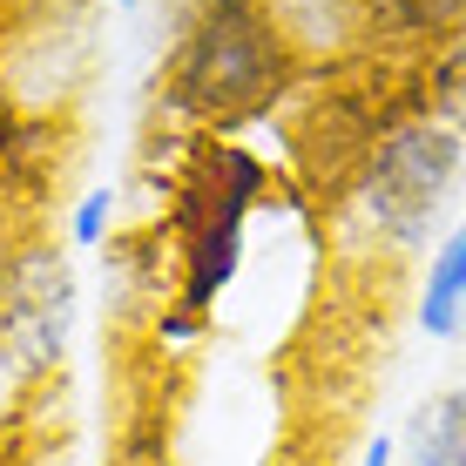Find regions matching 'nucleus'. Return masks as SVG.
<instances>
[{
	"instance_id": "nucleus-1",
	"label": "nucleus",
	"mask_w": 466,
	"mask_h": 466,
	"mask_svg": "<svg viewBox=\"0 0 466 466\" xmlns=\"http://www.w3.org/2000/svg\"><path fill=\"white\" fill-rule=\"evenodd\" d=\"M311 61L318 55L291 27L284 0H183L156 102L176 128L244 136L291 108Z\"/></svg>"
},
{
	"instance_id": "nucleus-2",
	"label": "nucleus",
	"mask_w": 466,
	"mask_h": 466,
	"mask_svg": "<svg viewBox=\"0 0 466 466\" xmlns=\"http://www.w3.org/2000/svg\"><path fill=\"white\" fill-rule=\"evenodd\" d=\"M284 189V169L264 163L237 136H197L176 128L169 163H163V197H156V244L169 264V304L210 325L217 298L237 284L250 250V223L270 197Z\"/></svg>"
},
{
	"instance_id": "nucleus-3",
	"label": "nucleus",
	"mask_w": 466,
	"mask_h": 466,
	"mask_svg": "<svg viewBox=\"0 0 466 466\" xmlns=\"http://www.w3.org/2000/svg\"><path fill=\"white\" fill-rule=\"evenodd\" d=\"M420 108V82H412V61H379V55H325L311 61L304 88L284 108V169L291 189L325 210H339L351 176L365 169L372 142L392 128L399 116Z\"/></svg>"
},
{
	"instance_id": "nucleus-4",
	"label": "nucleus",
	"mask_w": 466,
	"mask_h": 466,
	"mask_svg": "<svg viewBox=\"0 0 466 466\" xmlns=\"http://www.w3.org/2000/svg\"><path fill=\"white\" fill-rule=\"evenodd\" d=\"M460 169H466V122L412 108V116H399L372 142V156H365V169L351 176L339 210H351L385 250H399V257L426 250L432 230H440V217H446V197H453Z\"/></svg>"
},
{
	"instance_id": "nucleus-5",
	"label": "nucleus",
	"mask_w": 466,
	"mask_h": 466,
	"mask_svg": "<svg viewBox=\"0 0 466 466\" xmlns=\"http://www.w3.org/2000/svg\"><path fill=\"white\" fill-rule=\"evenodd\" d=\"M82 278L47 230L0 237V392H35L68 365Z\"/></svg>"
},
{
	"instance_id": "nucleus-6",
	"label": "nucleus",
	"mask_w": 466,
	"mask_h": 466,
	"mask_svg": "<svg viewBox=\"0 0 466 466\" xmlns=\"http://www.w3.org/2000/svg\"><path fill=\"white\" fill-rule=\"evenodd\" d=\"M68 142H75L68 116L0 95V237L41 230V210L68 169Z\"/></svg>"
},
{
	"instance_id": "nucleus-7",
	"label": "nucleus",
	"mask_w": 466,
	"mask_h": 466,
	"mask_svg": "<svg viewBox=\"0 0 466 466\" xmlns=\"http://www.w3.org/2000/svg\"><path fill=\"white\" fill-rule=\"evenodd\" d=\"M345 47L379 61H426L466 35V0H339Z\"/></svg>"
},
{
	"instance_id": "nucleus-8",
	"label": "nucleus",
	"mask_w": 466,
	"mask_h": 466,
	"mask_svg": "<svg viewBox=\"0 0 466 466\" xmlns=\"http://www.w3.org/2000/svg\"><path fill=\"white\" fill-rule=\"evenodd\" d=\"M420 331L440 345L466 331V210L446 223V237H432L426 278H420Z\"/></svg>"
},
{
	"instance_id": "nucleus-9",
	"label": "nucleus",
	"mask_w": 466,
	"mask_h": 466,
	"mask_svg": "<svg viewBox=\"0 0 466 466\" xmlns=\"http://www.w3.org/2000/svg\"><path fill=\"white\" fill-rule=\"evenodd\" d=\"M412 466H466V385H446L412 420Z\"/></svg>"
},
{
	"instance_id": "nucleus-10",
	"label": "nucleus",
	"mask_w": 466,
	"mask_h": 466,
	"mask_svg": "<svg viewBox=\"0 0 466 466\" xmlns=\"http://www.w3.org/2000/svg\"><path fill=\"white\" fill-rule=\"evenodd\" d=\"M412 82H420V108L466 122V35L432 47L426 61H412Z\"/></svg>"
},
{
	"instance_id": "nucleus-11",
	"label": "nucleus",
	"mask_w": 466,
	"mask_h": 466,
	"mask_svg": "<svg viewBox=\"0 0 466 466\" xmlns=\"http://www.w3.org/2000/svg\"><path fill=\"white\" fill-rule=\"evenodd\" d=\"M116 217H122V197L116 189H82V197L68 203V250H102L108 237H116Z\"/></svg>"
},
{
	"instance_id": "nucleus-12",
	"label": "nucleus",
	"mask_w": 466,
	"mask_h": 466,
	"mask_svg": "<svg viewBox=\"0 0 466 466\" xmlns=\"http://www.w3.org/2000/svg\"><path fill=\"white\" fill-rule=\"evenodd\" d=\"M359 466H399V446H392V440H385V432H379V440L365 446V460H359Z\"/></svg>"
},
{
	"instance_id": "nucleus-13",
	"label": "nucleus",
	"mask_w": 466,
	"mask_h": 466,
	"mask_svg": "<svg viewBox=\"0 0 466 466\" xmlns=\"http://www.w3.org/2000/svg\"><path fill=\"white\" fill-rule=\"evenodd\" d=\"M108 7H122V14H136V7H149V0H108Z\"/></svg>"
}]
</instances>
